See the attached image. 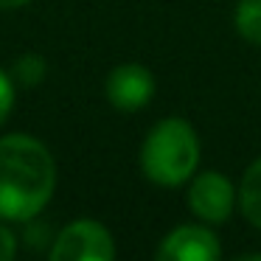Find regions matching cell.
Instances as JSON below:
<instances>
[{
	"label": "cell",
	"mask_w": 261,
	"mask_h": 261,
	"mask_svg": "<svg viewBox=\"0 0 261 261\" xmlns=\"http://www.w3.org/2000/svg\"><path fill=\"white\" fill-rule=\"evenodd\" d=\"M154 96V76L149 73L143 65H118L113 73L107 76V98L115 110L124 113H135V110L146 107Z\"/></svg>",
	"instance_id": "5"
},
{
	"label": "cell",
	"mask_w": 261,
	"mask_h": 261,
	"mask_svg": "<svg viewBox=\"0 0 261 261\" xmlns=\"http://www.w3.org/2000/svg\"><path fill=\"white\" fill-rule=\"evenodd\" d=\"M42 76H45V62H42V57L25 54V57L17 62V79L23 82V85H37Z\"/></svg>",
	"instance_id": "9"
},
{
	"label": "cell",
	"mask_w": 261,
	"mask_h": 261,
	"mask_svg": "<svg viewBox=\"0 0 261 261\" xmlns=\"http://www.w3.org/2000/svg\"><path fill=\"white\" fill-rule=\"evenodd\" d=\"M115 255V242L104 225L93 219H79L57 236L51 247L54 261H110Z\"/></svg>",
	"instance_id": "3"
},
{
	"label": "cell",
	"mask_w": 261,
	"mask_h": 261,
	"mask_svg": "<svg viewBox=\"0 0 261 261\" xmlns=\"http://www.w3.org/2000/svg\"><path fill=\"white\" fill-rule=\"evenodd\" d=\"M233 205H236V191H233V182L225 174L202 171V174H197L191 180L188 208L202 222H211V225L227 222V216L233 214Z\"/></svg>",
	"instance_id": "4"
},
{
	"label": "cell",
	"mask_w": 261,
	"mask_h": 261,
	"mask_svg": "<svg viewBox=\"0 0 261 261\" xmlns=\"http://www.w3.org/2000/svg\"><path fill=\"white\" fill-rule=\"evenodd\" d=\"M12 104H14V85H12V79L0 70V124L9 118Z\"/></svg>",
	"instance_id": "10"
},
{
	"label": "cell",
	"mask_w": 261,
	"mask_h": 261,
	"mask_svg": "<svg viewBox=\"0 0 261 261\" xmlns=\"http://www.w3.org/2000/svg\"><path fill=\"white\" fill-rule=\"evenodd\" d=\"M199 163V138L182 118H163L152 126L141 149V169L158 186H180L191 180Z\"/></svg>",
	"instance_id": "2"
},
{
	"label": "cell",
	"mask_w": 261,
	"mask_h": 261,
	"mask_svg": "<svg viewBox=\"0 0 261 261\" xmlns=\"http://www.w3.org/2000/svg\"><path fill=\"white\" fill-rule=\"evenodd\" d=\"M239 208L250 225L261 227V158L250 163L239 186Z\"/></svg>",
	"instance_id": "7"
},
{
	"label": "cell",
	"mask_w": 261,
	"mask_h": 261,
	"mask_svg": "<svg viewBox=\"0 0 261 261\" xmlns=\"http://www.w3.org/2000/svg\"><path fill=\"white\" fill-rule=\"evenodd\" d=\"M14 253H17V239L9 227L0 225V261H12Z\"/></svg>",
	"instance_id": "11"
},
{
	"label": "cell",
	"mask_w": 261,
	"mask_h": 261,
	"mask_svg": "<svg viewBox=\"0 0 261 261\" xmlns=\"http://www.w3.org/2000/svg\"><path fill=\"white\" fill-rule=\"evenodd\" d=\"M236 29L253 45H261V0H239Z\"/></svg>",
	"instance_id": "8"
},
{
	"label": "cell",
	"mask_w": 261,
	"mask_h": 261,
	"mask_svg": "<svg viewBox=\"0 0 261 261\" xmlns=\"http://www.w3.org/2000/svg\"><path fill=\"white\" fill-rule=\"evenodd\" d=\"M222 255L219 239L199 225H182L160 242V261H216Z\"/></svg>",
	"instance_id": "6"
},
{
	"label": "cell",
	"mask_w": 261,
	"mask_h": 261,
	"mask_svg": "<svg viewBox=\"0 0 261 261\" xmlns=\"http://www.w3.org/2000/svg\"><path fill=\"white\" fill-rule=\"evenodd\" d=\"M57 186V163L31 135L0 138V219L25 222L48 205Z\"/></svg>",
	"instance_id": "1"
},
{
	"label": "cell",
	"mask_w": 261,
	"mask_h": 261,
	"mask_svg": "<svg viewBox=\"0 0 261 261\" xmlns=\"http://www.w3.org/2000/svg\"><path fill=\"white\" fill-rule=\"evenodd\" d=\"M23 3H29V0H0V9H17Z\"/></svg>",
	"instance_id": "12"
}]
</instances>
